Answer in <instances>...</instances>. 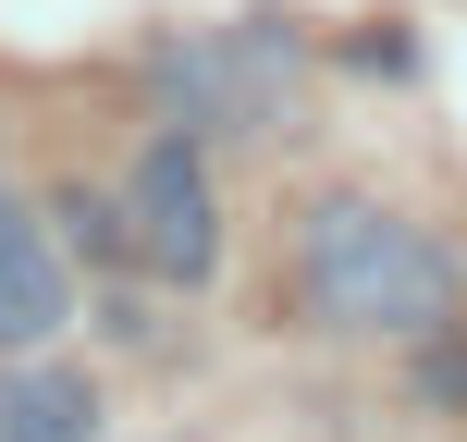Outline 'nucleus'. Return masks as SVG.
Returning <instances> with one entry per match:
<instances>
[{
  "mask_svg": "<svg viewBox=\"0 0 467 442\" xmlns=\"http://www.w3.org/2000/svg\"><path fill=\"white\" fill-rule=\"evenodd\" d=\"M296 283L345 332H443L455 320V246L369 210V197H320L296 221Z\"/></svg>",
  "mask_w": 467,
  "mask_h": 442,
  "instance_id": "f257e3e1",
  "label": "nucleus"
},
{
  "mask_svg": "<svg viewBox=\"0 0 467 442\" xmlns=\"http://www.w3.org/2000/svg\"><path fill=\"white\" fill-rule=\"evenodd\" d=\"M123 233H136V258L161 283H210L222 271V210H210V172H197V136H148L136 148Z\"/></svg>",
  "mask_w": 467,
  "mask_h": 442,
  "instance_id": "f03ea898",
  "label": "nucleus"
},
{
  "mask_svg": "<svg viewBox=\"0 0 467 442\" xmlns=\"http://www.w3.org/2000/svg\"><path fill=\"white\" fill-rule=\"evenodd\" d=\"M74 320V283H62V246H49L37 221L0 197V356H25V344H49V332Z\"/></svg>",
  "mask_w": 467,
  "mask_h": 442,
  "instance_id": "7ed1b4c3",
  "label": "nucleus"
},
{
  "mask_svg": "<svg viewBox=\"0 0 467 442\" xmlns=\"http://www.w3.org/2000/svg\"><path fill=\"white\" fill-rule=\"evenodd\" d=\"M0 442H99V394L74 369H0Z\"/></svg>",
  "mask_w": 467,
  "mask_h": 442,
  "instance_id": "20e7f679",
  "label": "nucleus"
},
{
  "mask_svg": "<svg viewBox=\"0 0 467 442\" xmlns=\"http://www.w3.org/2000/svg\"><path fill=\"white\" fill-rule=\"evenodd\" d=\"M62 246H74V258H123L136 233H123V210H111V197H62Z\"/></svg>",
  "mask_w": 467,
  "mask_h": 442,
  "instance_id": "39448f33",
  "label": "nucleus"
},
{
  "mask_svg": "<svg viewBox=\"0 0 467 442\" xmlns=\"http://www.w3.org/2000/svg\"><path fill=\"white\" fill-rule=\"evenodd\" d=\"M419 344H431V356H419V394H431V406H467V344H455V320L419 332Z\"/></svg>",
  "mask_w": 467,
  "mask_h": 442,
  "instance_id": "423d86ee",
  "label": "nucleus"
}]
</instances>
